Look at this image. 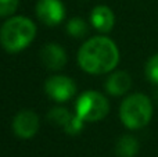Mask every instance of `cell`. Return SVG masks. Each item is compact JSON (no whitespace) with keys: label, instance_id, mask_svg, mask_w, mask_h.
Masks as SVG:
<instances>
[{"label":"cell","instance_id":"obj_15","mask_svg":"<svg viewBox=\"0 0 158 157\" xmlns=\"http://www.w3.org/2000/svg\"><path fill=\"white\" fill-rule=\"evenodd\" d=\"M18 0H0V17H10L17 11Z\"/></svg>","mask_w":158,"mask_h":157},{"label":"cell","instance_id":"obj_10","mask_svg":"<svg viewBox=\"0 0 158 157\" xmlns=\"http://www.w3.org/2000/svg\"><path fill=\"white\" fill-rule=\"evenodd\" d=\"M131 86H132V78L125 71L114 72L106 81V89L112 96H122L131 89Z\"/></svg>","mask_w":158,"mask_h":157},{"label":"cell","instance_id":"obj_3","mask_svg":"<svg viewBox=\"0 0 158 157\" xmlns=\"http://www.w3.org/2000/svg\"><path fill=\"white\" fill-rule=\"evenodd\" d=\"M119 117L122 124L129 129H140L146 127L153 117L151 100L143 93L131 95L121 104Z\"/></svg>","mask_w":158,"mask_h":157},{"label":"cell","instance_id":"obj_6","mask_svg":"<svg viewBox=\"0 0 158 157\" xmlns=\"http://www.w3.org/2000/svg\"><path fill=\"white\" fill-rule=\"evenodd\" d=\"M36 15L47 27H56L65 17V7L61 0H39L36 4Z\"/></svg>","mask_w":158,"mask_h":157},{"label":"cell","instance_id":"obj_9","mask_svg":"<svg viewBox=\"0 0 158 157\" xmlns=\"http://www.w3.org/2000/svg\"><path fill=\"white\" fill-rule=\"evenodd\" d=\"M90 22L92 25L101 33H107L112 29L115 22L114 13L107 6H97L93 8L90 14Z\"/></svg>","mask_w":158,"mask_h":157},{"label":"cell","instance_id":"obj_5","mask_svg":"<svg viewBox=\"0 0 158 157\" xmlns=\"http://www.w3.org/2000/svg\"><path fill=\"white\" fill-rule=\"evenodd\" d=\"M46 93L56 102H67L77 93V85L69 77L65 75H53L47 78L44 83Z\"/></svg>","mask_w":158,"mask_h":157},{"label":"cell","instance_id":"obj_14","mask_svg":"<svg viewBox=\"0 0 158 157\" xmlns=\"http://www.w3.org/2000/svg\"><path fill=\"white\" fill-rule=\"evenodd\" d=\"M146 75L153 83L158 85V53L150 57V60L146 64Z\"/></svg>","mask_w":158,"mask_h":157},{"label":"cell","instance_id":"obj_2","mask_svg":"<svg viewBox=\"0 0 158 157\" xmlns=\"http://www.w3.org/2000/svg\"><path fill=\"white\" fill-rule=\"evenodd\" d=\"M35 35L36 27L29 18L14 15L2 25L0 43L7 52L18 53L29 46V43L35 39Z\"/></svg>","mask_w":158,"mask_h":157},{"label":"cell","instance_id":"obj_1","mask_svg":"<svg viewBox=\"0 0 158 157\" xmlns=\"http://www.w3.org/2000/svg\"><path fill=\"white\" fill-rule=\"evenodd\" d=\"M78 63L81 68L89 74H107L119 63V50L110 38L94 36L81 46L78 52Z\"/></svg>","mask_w":158,"mask_h":157},{"label":"cell","instance_id":"obj_13","mask_svg":"<svg viewBox=\"0 0 158 157\" xmlns=\"http://www.w3.org/2000/svg\"><path fill=\"white\" fill-rule=\"evenodd\" d=\"M67 31L72 38H83L87 33V24L85 19L77 17V18H72L67 24Z\"/></svg>","mask_w":158,"mask_h":157},{"label":"cell","instance_id":"obj_17","mask_svg":"<svg viewBox=\"0 0 158 157\" xmlns=\"http://www.w3.org/2000/svg\"><path fill=\"white\" fill-rule=\"evenodd\" d=\"M156 97H157V100H158V92H157V95H156Z\"/></svg>","mask_w":158,"mask_h":157},{"label":"cell","instance_id":"obj_7","mask_svg":"<svg viewBox=\"0 0 158 157\" xmlns=\"http://www.w3.org/2000/svg\"><path fill=\"white\" fill-rule=\"evenodd\" d=\"M13 131L18 138L31 139L39 131V117L32 110H22L14 117Z\"/></svg>","mask_w":158,"mask_h":157},{"label":"cell","instance_id":"obj_8","mask_svg":"<svg viewBox=\"0 0 158 157\" xmlns=\"http://www.w3.org/2000/svg\"><path fill=\"white\" fill-rule=\"evenodd\" d=\"M42 63L52 71H60L67 64V53L58 43H47L40 52Z\"/></svg>","mask_w":158,"mask_h":157},{"label":"cell","instance_id":"obj_4","mask_svg":"<svg viewBox=\"0 0 158 157\" xmlns=\"http://www.w3.org/2000/svg\"><path fill=\"white\" fill-rule=\"evenodd\" d=\"M110 103L104 95L94 91H87L78 97L75 103V114L83 121H100L108 114Z\"/></svg>","mask_w":158,"mask_h":157},{"label":"cell","instance_id":"obj_11","mask_svg":"<svg viewBox=\"0 0 158 157\" xmlns=\"http://www.w3.org/2000/svg\"><path fill=\"white\" fill-rule=\"evenodd\" d=\"M139 152V142L131 135H123L118 139L115 153L118 157H135Z\"/></svg>","mask_w":158,"mask_h":157},{"label":"cell","instance_id":"obj_16","mask_svg":"<svg viewBox=\"0 0 158 157\" xmlns=\"http://www.w3.org/2000/svg\"><path fill=\"white\" fill-rule=\"evenodd\" d=\"M83 122H85L83 120L75 114V116H72V118L69 120L68 124L65 125L64 131H65L67 134H69V135H78L82 131V128H83Z\"/></svg>","mask_w":158,"mask_h":157},{"label":"cell","instance_id":"obj_12","mask_svg":"<svg viewBox=\"0 0 158 157\" xmlns=\"http://www.w3.org/2000/svg\"><path fill=\"white\" fill-rule=\"evenodd\" d=\"M47 118H49V121L54 122V124L58 125V127L65 128V125L68 124L69 120L72 118V114L64 107H54L49 111Z\"/></svg>","mask_w":158,"mask_h":157}]
</instances>
